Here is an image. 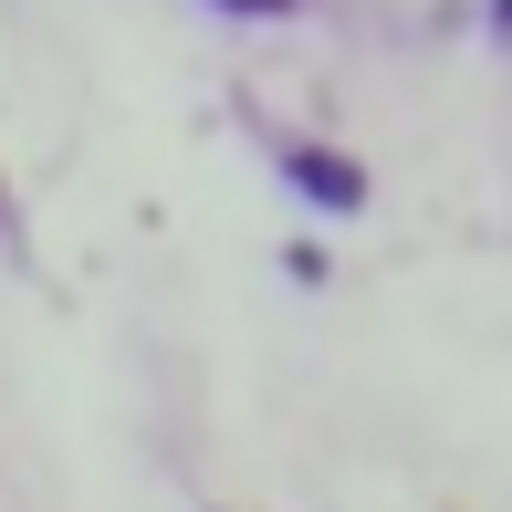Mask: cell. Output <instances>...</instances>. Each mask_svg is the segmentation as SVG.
<instances>
[{
  "label": "cell",
  "instance_id": "cell-1",
  "mask_svg": "<svg viewBox=\"0 0 512 512\" xmlns=\"http://www.w3.org/2000/svg\"><path fill=\"white\" fill-rule=\"evenodd\" d=\"M283 168H293V189H304L314 209H356V199H366V178H356V157H335V147H293Z\"/></svg>",
  "mask_w": 512,
  "mask_h": 512
},
{
  "label": "cell",
  "instance_id": "cell-2",
  "mask_svg": "<svg viewBox=\"0 0 512 512\" xmlns=\"http://www.w3.org/2000/svg\"><path fill=\"white\" fill-rule=\"evenodd\" d=\"M230 11H262V21H272V11H293V0H230Z\"/></svg>",
  "mask_w": 512,
  "mask_h": 512
}]
</instances>
